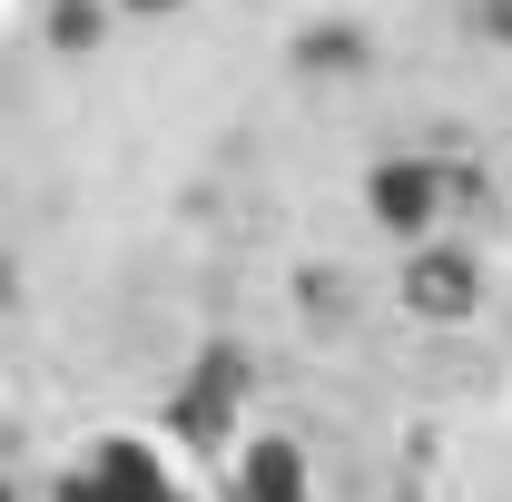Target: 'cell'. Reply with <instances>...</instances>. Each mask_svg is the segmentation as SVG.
<instances>
[{"mask_svg": "<svg viewBox=\"0 0 512 502\" xmlns=\"http://www.w3.org/2000/svg\"><path fill=\"white\" fill-rule=\"evenodd\" d=\"M89 502H158V463L138 443H109L99 473H89Z\"/></svg>", "mask_w": 512, "mask_h": 502, "instance_id": "1", "label": "cell"}, {"mask_svg": "<svg viewBox=\"0 0 512 502\" xmlns=\"http://www.w3.org/2000/svg\"><path fill=\"white\" fill-rule=\"evenodd\" d=\"M375 207L394 217V227H424V207H434V178H424V168H384V178H375Z\"/></svg>", "mask_w": 512, "mask_h": 502, "instance_id": "2", "label": "cell"}, {"mask_svg": "<svg viewBox=\"0 0 512 502\" xmlns=\"http://www.w3.org/2000/svg\"><path fill=\"white\" fill-rule=\"evenodd\" d=\"M227 384H237V365H227V355L188 384V404H178V424H188V434H217V424H227Z\"/></svg>", "mask_w": 512, "mask_h": 502, "instance_id": "3", "label": "cell"}, {"mask_svg": "<svg viewBox=\"0 0 512 502\" xmlns=\"http://www.w3.org/2000/svg\"><path fill=\"white\" fill-rule=\"evenodd\" d=\"M247 493H256V502H306V483H296V453H286V443H256Z\"/></svg>", "mask_w": 512, "mask_h": 502, "instance_id": "4", "label": "cell"}, {"mask_svg": "<svg viewBox=\"0 0 512 502\" xmlns=\"http://www.w3.org/2000/svg\"><path fill=\"white\" fill-rule=\"evenodd\" d=\"M463 296H473V286H463L453 256H424V266H414V306H424V315H453Z\"/></svg>", "mask_w": 512, "mask_h": 502, "instance_id": "5", "label": "cell"}, {"mask_svg": "<svg viewBox=\"0 0 512 502\" xmlns=\"http://www.w3.org/2000/svg\"><path fill=\"white\" fill-rule=\"evenodd\" d=\"M138 10H168V0H138Z\"/></svg>", "mask_w": 512, "mask_h": 502, "instance_id": "6", "label": "cell"}]
</instances>
